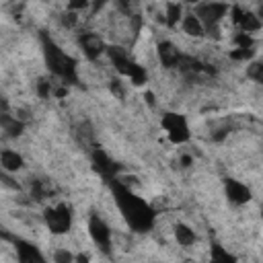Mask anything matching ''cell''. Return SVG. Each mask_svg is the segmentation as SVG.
<instances>
[{"label":"cell","instance_id":"cell-1","mask_svg":"<svg viewBox=\"0 0 263 263\" xmlns=\"http://www.w3.org/2000/svg\"><path fill=\"white\" fill-rule=\"evenodd\" d=\"M111 183V191H113V199L117 203V210L121 214V218L125 220V224L134 230V232H148L154 228L156 224V210L138 193H134L123 181L113 179Z\"/></svg>","mask_w":263,"mask_h":263},{"label":"cell","instance_id":"cell-2","mask_svg":"<svg viewBox=\"0 0 263 263\" xmlns=\"http://www.w3.org/2000/svg\"><path fill=\"white\" fill-rule=\"evenodd\" d=\"M43 62L53 78H58L62 84H78V60L72 58L68 51L62 49L47 33L39 35Z\"/></svg>","mask_w":263,"mask_h":263},{"label":"cell","instance_id":"cell-3","mask_svg":"<svg viewBox=\"0 0 263 263\" xmlns=\"http://www.w3.org/2000/svg\"><path fill=\"white\" fill-rule=\"evenodd\" d=\"M105 53L109 55V60H111V64L115 66V70H117L121 76L129 78L134 86H142V84L148 82V72H146L140 64H136V62L125 53V49L115 47V45H107Z\"/></svg>","mask_w":263,"mask_h":263},{"label":"cell","instance_id":"cell-4","mask_svg":"<svg viewBox=\"0 0 263 263\" xmlns=\"http://www.w3.org/2000/svg\"><path fill=\"white\" fill-rule=\"evenodd\" d=\"M160 125H162V129L166 132V138H168L171 144L181 146V144L189 142V138H191V127H189V123H187V117L181 115V113L166 111V113L162 115V119H160Z\"/></svg>","mask_w":263,"mask_h":263},{"label":"cell","instance_id":"cell-5","mask_svg":"<svg viewBox=\"0 0 263 263\" xmlns=\"http://www.w3.org/2000/svg\"><path fill=\"white\" fill-rule=\"evenodd\" d=\"M230 4L228 2H220V0H208V2H197L193 14L201 21L205 31H212L214 27H218L222 23V18L228 14Z\"/></svg>","mask_w":263,"mask_h":263},{"label":"cell","instance_id":"cell-6","mask_svg":"<svg viewBox=\"0 0 263 263\" xmlns=\"http://www.w3.org/2000/svg\"><path fill=\"white\" fill-rule=\"evenodd\" d=\"M43 220L51 234H66L72 228V210L68 203L47 205L43 210Z\"/></svg>","mask_w":263,"mask_h":263},{"label":"cell","instance_id":"cell-7","mask_svg":"<svg viewBox=\"0 0 263 263\" xmlns=\"http://www.w3.org/2000/svg\"><path fill=\"white\" fill-rule=\"evenodd\" d=\"M90 162H92V168L99 173V177H101L103 181L109 183V181L117 179V175H119V164H117L105 150L95 148L92 154H90Z\"/></svg>","mask_w":263,"mask_h":263},{"label":"cell","instance_id":"cell-8","mask_svg":"<svg viewBox=\"0 0 263 263\" xmlns=\"http://www.w3.org/2000/svg\"><path fill=\"white\" fill-rule=\"evenodd\" d=\"M228 12L232 16V23L238 27V31H245V33H251V35L261 31V18L253 10H245L238 4H234V6L228 8Z\"/></svg>","mask_w":263,"mask_h":263},{"label":"cell","instance_id":"cell-9","mask_svg":"<svg viewBox=\"0 0 263 263\" xmlns=\"http://www.w3.org/2000/svg\"><path fill=\"white\" fill-rule=\"evenodd\" d=\"M88 234H90L92 242L99 249L109 251V247H111V228L99 214H90V218H88Z\"/></svg>","mask_w":263,"mask_h":263},{"label":"cell","instance_id":"cell-10","mask_svg":"<svg viewBox=\"0 0 263 263\" xmlns=\"http://www.w3.org/2000/svg\"><path fill=\"white\" fill-rule=\"evenodd\" d=\"M78 43H80L82 53H84V55H86V60H90V62L99 60V58L105 53V49H107V43H105L97 33H90V31L80 33Z\"/></svg>","mask_w":263,"mask_h":263},{"label":"cell","instance_id":"cell-11","mask_svg":"<svg viewBox=\"0 0 263 263\" xmlns=\"http://www.w3.org/2000/svg\"><path fill=\"white\" fill-rule=\"evenodd\" d=\"M224 193L232 205H245L251 201V189L238 179H224Z\"/></svg>","mask_w":263,"mask_h":263},{"label":"cell","instance_id":"cell-12","mask_svg":"<svg viewBox=\"0 0 263 263\" xmlns=\"http://www.w3.org/2000/svg\"><path fill=\"white\" fill-rule=\"evenodd\" d=\"M156 51H158V60H160V64L164 68H177L179 62H181V58H183V51L173 41H166V39L158 43Z\"/></svg>","mask_w":263,"mask_h":263},{"label":"cell","instance_id":"cell-13","mask_svg":"<svg viewBox=\"0 0 263 263\" xmlns=\"http://www.w3.org/2000/svg\"><path fill=\"white\" fill-rule=\"evenodd\" d=\"M14 251H16V259L23 261V263L43 261V259H45V257L41 255V251H39L35 245H31V242H27V240H21V238L14 240Z\"/></svg>","mask_w":263,"mask_h":263},{"label":"cell","instance_id":"cell-14","mask_svg":"<svg viewBox=\"0 0 263 263\" xmlns=\"http://www.w3.org/2000/svg\"><path fill=\"white\" fill-rule=\"evenodd\" d=\"M0 129H2L8 138H18V136H23V132H25V123H23L18 117L10 115L8 111H2V113H0Z\"/></svg>","mask_w":263,"mask_h":263},{"label":"cell","instance_id":"cell-15","mask_svg":"<svg viewBox=\"0 0 263 263\" xmlns=\"http://www.w3.org/2000/svg\"><path fill=\"white\" fill-rule=\"evenodd\" d=\"M0 166L6 173H16V171H21L25 166V158L16 150L4 148V150H0Z\"/></svg>","mask_w":263,"mask_h":263},{"label":"cell","instance_id":"cell-16","mask_svg":"<svg viewBox=\"0 0 263 263\" xmlns=\"http://www.w3.org/2000/svg\"><path fill=\"white\" fill-rule=\"evenodd\" d=\"M181 29H183V33L189 35V37H201V35L205 33L201 21H199L193 12H187V14L181 16Z\"/></svg>","mask_w":263,"mask_h":263},{"label":"cell","instance_id":"cell-17","mask_svg":"<svg viewBox=\"0 0 263 263\" xmlns=\"http://www.w3.org/2000/svg\"><path fill=\"white\" fill-rule=\"evenodd\" d=\"M175 240L181 247H193L197 242V234H195V230L191 226L179 222V224H175Z\"/></svg>","mask_w":263,"mask_h":263},{"label":"cell","instance_id":"cell-18","mask_svg":"<svg viewBox=\"0 0 263 263\" xmlns=\"http://www.w3.org/2000/svg\"><path fill=\"white\" fill-rule=\"evenodd\" d=\"M183 16V4L181 2H166L164 6V23L166 27H177Z\"/></svg>","mask_w":263,"mask_h":263},{"label":"cell","instance_id":"cell-19","mask_svg":"<svg viewBox=\"0 0 263 263\" xmlns=\"http://www.w3.org/2000/svg\"><path fill=\"white\" fill-rule=\"evenodd\" d=\"M31 195H33V199H37V201H43L45 197H49L51 195V187H49V183L47 181H33V185H31Z\"/></svg>","mask_w":263,"mask_h":263},{"label":"cell","instance_id":"cell-20","mask_svg":"<svg viewBox=\"0 0 263 263\" xmlns=\"http://www.w3.org/2000/svg\"><path fill=\"white\" fill-rule=\"evenodd\" d=\"M232 43L240 49H253L255 47V39L251 33H245V31H238L234 37H232Z\"/></svg>","mask_w":263,"mask_h":263},{"label":"cell","instance_id":"cell-21","mask_svg":"<svg viewBox=\"0 0 263 263\" xmlns=\"http://www.w3.org/2000/svg\"><path fill=\"white\" fill-rule=\"evenodd\" d=\"M230 58L236 60V62H249V60L255 58V47L253 49H240V47H236V49L230 51Z\"/></svg>","mask_w":263,"mask_h":263},{"label":"cell","instance_id":"cell-22","mask_svg":"<svg viewBox=\"0 0 263 263\" xmlns=\"http://www.w3.org/2000/svg\"><path fill=\"white\" fill-rule=\"evenodd\" d=\"M37 95L41 97V99H47L49 95H51V88H53V82L51 80H47V78H41L39 82H37Z\"/></svg>","mask_w":263,"mask_h":263},{"label":"cell","instance_id":"cell-23","mask_svg":"<svg viewBox=\"0 0 263 263\" xmlns=\"http://www.w3.org/2000/svg\"><path fill=\"white\" fill-rule=\"evenodd\" d=\"M212 259L214 261H234V255H230L228 251H224L220 245L212 247Z\"/></svg>","mask_w":263,"mask_h":263},{"label":"cell","instance_id":"cell-24","mask_svg":"<svg viewBox=\"0 0 263 263\" xmlns=\"http://www.w3.org/2000/svg\"><path fill=\"white\" fill-rule=\"evenodd\" d=\"M66 6H68V10H72V12H80V10L90 8V0H68Z\"/></svg>","mask_w":263,"mask_h":263},{"label":"cell","instance_id":"cell-25","mask_svg":"<svg viewBox=\"0 0 263 263\" xmlns=\"http://www.w3.org/2000/svg\"><path fill=\"white\" fill-rule=\"evenodd\" d=\"M261 70H263V66H261L259 62H253V64L247 68V76L253 78L255 82H261Z\"/></svg>","mask_w":263,"mask_h":263},{"label":"cell","instance_id":"cell-26","mask_svg":"<svg viewBox=\"0 0 263 263\" xmlns=\"http://www.w3.org/2000/svg\"><path fill=\"white\" fill-rule=\"evenodd\" d=\"M53 259H55L58 263H64V261H72L74 257H72V253H68V251H58V253L53 255Z\"/></svg>","mask_w":263,"mask_h":263},{"label":"cell","instance_id":"cell-27","mask_svg":"<svg viewBox=\"0 0 263 263\" xmlns=\"http://www.w3.org/2000/svg\"><path fill=\"white\" fill-rule=\"evenodd\" d=\"M107 2H109V0H90V10H92V12H99Z\"/></svg>","mask_w":263,"mask_h":263},{"label":"cell","instance_id":"cell-28","mask_svg":"<svg viewBox=\"0 0 263 263\" xmlns=\"http://www.w3.org/2000/svg\"><path fill=\"white\" fill-rule=\"evenodd\" d=\"M111 92H113V95H117V97H121V95H123V92H121V86H119V82H117V80H113V82H111Z\"/></svg>","mask_w":263,"mask_h":263},{"label":"cell","instance_id":"cell-29","mask_svg":"<svg viewBox=\"0 0 263 263\" xmlns=\"http://www.w3.org/2000/svg\"><path fill=\"white\" fill-rule=\"evenodd\" d=\"M144 97H146V101H148V103H150V105H152V103H154V95H152V92H150V90H146V95H144Z\"/></svg>","mask_w":263,"mask_h":263},{"label":"cell","instance_id":"cell-30","mask_svg":"<svg viewBox=\"0 0 263 263\" xmlns=\"http://www.w3.org/2000/svg\"><path fill=\"white\" fill-rule=\"evenodd\" d=\"M181 162H183V166H189L191 164V156H181Z\"/></svg>","mask_w":263,"mask_h":263},{"label":"cell","instance_id":"cell-31","mask_svg":"<svg viewBox=\"0 0 263 263\" xmlns=\"http://www.w3.org/2000/svg\"><path fill=\"white\" fill-rule=\"evenodd\" d=\"M185 2H189V4H197V2H201V0H185Z\"/></svg>","mask_w":263,"mask_h":263}]
</instances>
